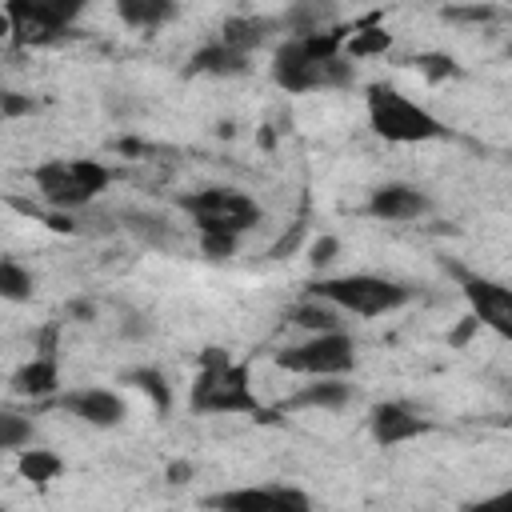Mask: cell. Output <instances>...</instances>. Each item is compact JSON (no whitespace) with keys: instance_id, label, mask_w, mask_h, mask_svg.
Segmentation results:
<instances>
[{"instance_id":"1","label":"cell","mask_w":512,"mask_h":512,"mask_svg":"<svg viewBox=\"0 0 512 512\" xmlns=\"http://www.w3.org/2000/svg\"><path fill=\"white\" fill-rule=\"evenodd\" d=\"M340 32H300L288 36L272 52V80L284 92H316V88H348L356 80L352 60L340 52Z\"/></svg>"},{"instance_id":"2","label":"cell","mask_w":512,"mask_h":512,"mask_svg":"<svg viewBox=\"0 0 512 512\" xmlns=\"http://www.w3.org/2000/svg\"><path fill=\"white\" fill-rule=\"evenodd\" d=\"M188 400L200 416H264V404L252 392L248 364L232 360L224 348H204Z\"/></svg>"},{"instance_id":"3","label":"cell","mask_w":512,"mask_h":512,"mask_svg":"<svg viewBox=\"0 0 512 512\" xmlns=\"http://www.w3.org/2000/svg\"><path fill=\"white\" fill-rule=\"evenodd\" d=\"M364 112L372 132L388 144H424V140L448 136V128L424 104H416L412 96H404L396 84H384V80L364 88Z\"/></svg>"},{"instance_id":"4","label":"cell","mask_w":512,"mask_h":512,"mask_svg":"<svg viewBox=\"0 0 512 512\" xmlns=\"http://www.w3.org/2000/svg\"><path fill=\"white\" fill-rule=\"evenodd\" d=\"M308 296L328 300L332 308H340L344 316H388L396 308H404L412 300V292L388 276H372V272H348V276H320L308 284Z\"/></svg>"},{"instance_id":"5","label":"cell","mask_w":512,"mask_h":512,"mask_svg":"<svg viewBox=\"0 0 512 512\" xmlns=\"http://www.w3.org/2000/svg\"><path fill=\"white\" fill-rule=\"evenodd\" d=\"M32 184L52 212H80L112 184V168L100 160H84V156L80 160H44L32 168Z\"/></svg>"},{"instance_id":"6","label":"cell","mask_w":512,"mask_h":512,"mask_svg":"<svg viewBox=\"0 0 512 512\" xmlns=\"http://www.w3.org/2000/svg\"><path fill=\"white\" fill-rule=\"evenodd\" d=\"M180 208L192 216L196 232H228V236H244L248 228H256L264 220V208L240 192V188H200L192 196L180 200Z\"/></svg>"},{"instance_id":"7","label":"cell","mask_w":512,"mask_h":512,"mask_svg":"<svg viewBox=\"0 0 512 512\" xmlns=\"http://www.w3.org/2000/svg\"><path fill=\"white\" fill-rule=\"evenodd\" d=\"M276 368L296 376H348L356 368V340L344 328L308 332V340L276 352Z\"/></svg>"},{"instance_id":"8","label":"cell","mask_w":512,"mask_h":512,"mask_svg":"<svg viewBox=\"0 0 512 512\" xmlns=\"http://www.w3.org/2000/svg\"><path fill=\"white\" fill-rule=\"evenodd\" d=\"M88 8V0H4L8 36L20 48L52 44L60 32L76 24V16Z\"/></svg>"},{"instance_id":"9","label":"cell","mask_w":512,"mask_h":512,"mask_svg":"<svg viewBox=\"0 0 512 512\" xmlns=\"http://www.w3.org/2000/svg\"><path fill=\"white\" fill-rule=\"evenodd\" d=\"M204 508H224V512H308L312 500L300 488L288 484H252V488H228L204 496Z\"/></svg>"},{"instance_id":"10","label":"cell","mask_w":512,"mask_h":512,"mask_svg":"<svg viewBox=\"0 0 512 512\" xmlns=\"http://www.w3.org/2000/svg\"><path fill=\"white\" fill-rule=\"evenodd\" d=\"M460 288H464V300L472 308V316L480 320V328H492L496 336H512V292L500 284V280H488V276H476V272H464V268H452Z\"/></svg>"},{"instance_id":"11","label":"cell","mask_w":512,"mask_h":512,"mask_svg":"<svg viewBox=\"0 0 512 512\" xmlns=\"http://www.w3.org/2000/svg\"><path fill=\"white\" fill-rule=\"evenodd\" d=\"M56 408L88 428H116L128 416V404L112 388H72L56 396Z\"/></svg>"},{"instance_id":"12","label":"cell","mask_w":512,"mask_h":512,"mask_svg":"<svg viewBox=\"0 0 512 512\" xmlns=\"http://www.w3.org/2000/svg\"><path fill=\"white\" fill-rule=\"evenodd\" d=\"M368 432L380 448H396V444H408L424 432H432V420L416 416L412 408L396 404V400H384V404H372L368 412Z\"/></svg>"},{"instance_id":"13","label":"cell","mask_w":512,"mask_h":512,"mask_svg":"<svg viewBox=\"0 0 512 512\" xmlns=\"http://www.w3.org/2000/svg\"><path fill=\"white\" fill-rule=\"evenodd\" d=\"M432 212V200L424 188L416 184H380L372 196H368V216L376 220H388V224H404V220H420Z\"/></svg>"},{"instance_id":"14","label":"cell","mask_w":512,"mask_h":512,"mask_svg":"<svg viewBox=\"0 0 512 512\" xmlns=\"http://www.w3.org/2000/svg\"><path fill=\"white\" fill-rule=\"evenodd\" d=\"M12 392L16 396H24V400H48L56 388H60V364H56V356H32V360H24L16 372H12Z\"/></svg>"},{"instance_id":"15","label":"cell","mask_w":512,"mask_h":512,"mask_svg":"<svg viewBox=\"0 0 512 512\" xmlns=\"http://www.w3.org/2000/svg\"><path fill=\"white\" fill-rule=\"evenodd\" d=\"M312 384H304L296 396H288L280 408L284 412H300V408H324L336 412L352 400V384H344V376H308Z\"/></svg>"},{"instance_id":"16","label":"cell","mask_w":512,"mask_h":512,"mask_svg":"<svg viewBox=\"0 0 512 512\" xmlns=\"http://www.w3.org/2000/svg\"><path fill=\"white\" fill-rule=\"evenodd\" d=\"M116 16L128 24V28H164L180 16V0H112Z\"/></svg>"},{"instance_id":"17","label":"cell","mask_w":512,"mask_h":512,"mask_svg":"<svg viewBox=\"0 0 512 512\" xmlns=\"http://www.w3.org/2000/svg\"><path fill=\"white\" fill-rule=\"evenodd\" d=\"M188 72L240 76V72H248V56H244V52H236V48H228V44H220V40H212V44H204V48L188 60Z\"/></svg>"},{"instance_id":"18","label":"cell","mask_w":512,"mask_h":512,"mask_svg":"<svg viewBox=\"0 0 512 512\" xmlns=\"http://www.w3.org/2000/svg\"><path fill=\"white\" fill-rule=\"evenodd\" d=\"M288 320H292L296 328H304V332H332V328H344V312L332 308L328 300H316V296H304V300L292 308Z\"/></svg>"},{"instance_id":"19","label":"cell","mask_w":512,"mask_h":512,"mask_svg":"<svg viewBox=\"0 0 512 512\" xmlns=\"http://www.w3.org/2000/svg\"><path fill=\"white\" fill-rule=\"evenodd\" d=\"M264 36H268V20H256V16H232V20H224V28H220L216 40L228 44V48H236V52H244V56H252V48H260Z\"/></svg>"},{"instance_id":"20","label":"cell","mask_w":512,"mask_h":512,"mask_svg":"<svg viewBox=\"0 0 512 512\" xmlns=\"http://www.w3.org/2000/svg\"><path fill=\"white\" fill-rule=\"evenodd\" d=\"M124 384H132V388H140L148 400H152V408L156 412H168L172 408V388H168V376L160 372V368H128L124 376H120Z\"/></svg>"},{"instance_id":"21","label":"cell","mask_w":512,"mask_h":512,"mask_svg":"<svg viewBox=\"0 0 512 512\" xmlns=\"http://www.w3.org/2000/svg\"><path fill=\"white\" fill-rule=\"evenodd\" d=\"M16 472L24 476V480H32V484H48V480H56L60 472H64V460L56 456V452H48V448H20V460H16Z\"/></svg>"},{"instance_id":"22","label":"cell","mask_w":512,"mask_h":512,"mask_svg":"<svg viewBox=\"0 0 512 512\" xmlns=\"http://www.w3.org/2000/svg\"><path fill=\"white\" fill-rule=\"evenodd\" d=\"M32 292H36L32 272L20 260H0V300L24 304V300H32Z\"/></svg>"},{"instance_id":"23","label":"cell","mask_w":512,"mask_h":512,"mask_svg":"<svg viewBox=\"0 0 512 512\" xmlns=\"http://www.w3.org/2000/svg\"><path fill=\"white\" fill-rule=\"evenodd\" d=\"M24 444H32V420L12 408H0V452L24 448Z\"/></svg>"},{"instance_id":"24","label":"cell","mask_w":512,"mask_h":512,"mask_svg":"<svg viewBox=\"0 0 512 512\" xmlns=\"http://www.w3.org/2000/svg\"><path fill=\"white\" fill-rule=\"evenodd\" d=\"M196 236H200V252L208 260H228L240 244V236H228V232H196Z\"/></svg>"},{"instance_id":"25","label":"cell","mask_w":512,"mask_h":512,"mask_svg":"<svg viewBox=\"0 0 512 512\" xmlns=\"http://www.w3.org/2000/svg\"><path fill=\"white\" fill-rule=\"evenodd\" d=\"M412 64H416L428 80H448V76H456V60L444 56V52H424V56H416Z\"/></svg>"},{"instance_id":"26","label":"cell","mask_w":512,"mask_h":512,"mask_svg":"<svg viewBox=\"0 0 512 512\" xmlns=\"http://www.w3.org/2000/svg\"><path fill=\"white\" fill-rule=\"evenodd\" d=\"M392 40H388V32L384 28H372V32H352V40H348V56H372V52H384Z\"/></svg>"},{"instance_id":"27","label":"cell","mask_w":512,"mask_h":512,"mask_svg":"<svg viewBox=\"0 0 512 512\" xmlns=\"http://www.w3.org/2000/svg\"><path fill=\"white\" fill-rule=\"evenodd\" d=\"M124 224H128V232L144 236L148 244H160V240H164V220H156V216H144V212H124Z\"/></svg>"},{"instance_id":"28","label":"cell","mask_w":512,"mask_h":512,"mask_svg":"<svg viewBox=\"0 0 512 512\" xmlns=\"http://www.w3.org/2000/svg\"><path fill=\"white\" fill-rule=\"evenodd\" d=\"M336 252H340V240H336V236H320V240H312V248H308V264L320 272V268H328V264L336 260Z\"/></svg>"},{"instance_id":"29","label":"cell","mask_w":512,"mask_h":512,"mask_svg":"<svg viewBox=\"0 0 512 512\" xmlns=\"http://www.w3.org/2000/svg\"><path fill=\"white\" fill-rule=\"evenodd\" d=\"M0 112H4V116H24V112H32V96L0 92Z\"/></svg>"},{"instance_id":"30","label":"cell","mask_w":512,"mask_h":512,"mask_svg":"<svg viewBox=\"0 0 512 512\" xmlns=\"http://www.w3.org/2000/svg\"><path fill=\"white\" fill-rule=\"evenodd\" d=\"M444 16L448 20H472V24H480V20H492L496 8H444Z\"/></svg>"},{"instance_id":"31","label":"cell","mask_w":512,"mask_h":512,"mask_svg":"<svg viewBox=\"0 0 512 512\" xmlns=\"http://www.w3.org/2000/svg\"><path fill=\"white\" fill-rule=\"evenodd\" d=\"M472 332H480V320H476V316H472V312H468V316H464V324H460V328H456V332H448V344H452V348H464V344H468V336H472Z\"/></svg>"},{"instance_id":"32","label":"cell","mask_w":512,"mask_h":512,"mask_svg":"<svg viewBox=\"0 0 512 512\" xmlns=\"http://www.w3.org/2000/svg\"><path fill=\"white\" fill-rule=\"evenodd\" d=\"M296 240H300V224H296L292 232H284V236L268 248V256H272V260H284V252H292V248H296Z\"/></svg>"},{"instance_id":"33","label":"cell","mask_w":512,"mask_h":512,"mask_svg":"<svg viewBox=\"0 0 512 512\" xmlns=\"http://www.w3.org/2000/svg\"><path fill=\"white\" fill-rule=\"evenodd\" d=\"M192 472H196V468H192L188 460H176V464H168V484H188Z\"/></svg>"},{"instance_id":"34","label":"cell","mask_w":512,"mask_h":512,"mask_svg":"<svg viewBox=\"0 0 512 512\" xmlns=\"http://www.w3.org/2000/svg\"><path fill=\"white\" fill-rule=\"evenodd\" d=\"M120 332H124V336H144V332H148V324H140V316H136V312H132V316L124 312V324H120Z\"/></svg>"},{"instance_id":"35","label":"cell","mask_w":512,"mask_h":512,"mask_svg":"<svg viewBox=\"0 0 512 512\" xmlns=\"http://www.w3.org/2000/svg\"><path fill=\"white\" fill-rule=\"evenodd\" d=\"M68 316H76V320H92L96 308H92L88 300H72V304H68Z\"/></svg>"},{"instance_id":"36","label":"cell","mask_w":512,"mask_h":512,"mask_svg":"<svg viewBox=\"0 0 512 512\" xmlns=\"http://www.w3.org/2000/svg\"><path fill=\"white\" fill-rule=\"evenodd\" d=\"M304 4H316V8H332V0H304Z\"/></svg>"}]
</instances>
